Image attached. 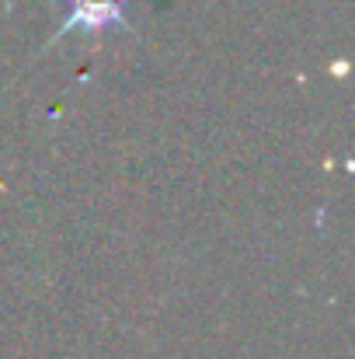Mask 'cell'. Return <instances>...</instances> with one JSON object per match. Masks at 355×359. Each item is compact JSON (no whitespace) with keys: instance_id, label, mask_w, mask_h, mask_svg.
<instances>
[{"instance_id":"6da1fadb","label":"cell","mask_w":355,"mask_h":359,"mask_svg":"<svg viewBox=\"0 0 355 359\" xmlns=\"http://www.w3.org/2000/svg\"><path fill=\"white\" fill-rule=\"evenodd\" d=\"M74 21L84 25H109V21H122V0H74ZM67 25V28H70Z\"/></svg>"}]
</instances>
